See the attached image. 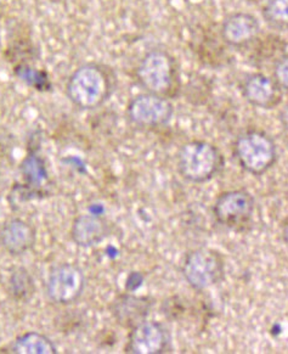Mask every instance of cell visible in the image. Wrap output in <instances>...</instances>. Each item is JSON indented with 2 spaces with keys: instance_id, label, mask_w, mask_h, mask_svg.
Returning <instances> with one entry per match:
<instances>
[{
  "instance_id": "cell-17",
  "label": "cell",
  "mask_w": 288,
  "mask_h": 354,
  "mask_svg": "<svg viewBox=\"0 0 288 354\" xmlns=\"http://www.w3.org/2000/svg\"><path fill=\"white\" fill-rule=\"evenodd\" d=\"M9 286H10V294L19 301L30 299L36 290L33 279L23 268L17 269L12 273L9 280Z\"/></svg>"
},
{
  "instance_id": "cell-6",
  "label": "cell",
  "mask_w": 288,
  "mask_h": 354,
  "mask_svg": "<svg viewBox=\"0 0 288 354\" xmlns=\"http://www.w3.org/2000/svg\"><path fill=\"white\" fill-rule=\"evenodd\" d=\"M256 208L252 195L244 190H229L218 196L213 205V214L219 224L233 230L243 229L251 222Z\"/></svg>"
},
{
  "instance_id": "cell-5",
  "label": "cell",
  "mask_w": 288,
  "mask_h": 354,
  "mask_svg": "<svg viewBox=\"0 0 288 354\" xmlns=\"http://www.w3.org/2000/svg\"><path fill=\"white\" fill-rule=\"evenodd\" d=\"M137 80L146 93L167 96L175 80L172 55L160 49L148 51L137 65Z\"/></svg>"
},
{
  "instance_id": "cell-12",
  "label": "cell",
  "mask_w": 288,
  "mask_h": 354,
  "mask_svg": "<svg viewBox=\"0 0 288 354\" xmlns=\"http://www.w3.org/2000/svg\"><path fill=\"white\" fill-rule=\"evenodd\" d=\"M273 80L263 73H253L243 83V96L252 106L271 109L280 102V91Z\"/></svg>"
},
{
  "instance_id": "cell-15",
  "label": "cell",
  "mask_w": 288,
  "mask_h": 354,
  "mask_svg": "<svg viewBox=\"0 0 288 354\" xmlns=\"http://www.w3.org/2000/svg\"><path fill=\"white\" fill-rule=\"evenodd\" d=\"M11 353L15 354H56L55 344L46 335L30 331L20 335L11 346Z\"/></svg>"
},
{
  "instance_id": "cell-11",
  "label": "cell",
  "mask_w": 288,
  "mask_h": 354,
  "mask_svg": "<svg viewBox=\"0 0 288 354\" xmlns=\"http://www.w3.org/2000/svg\"><path fill=\"white\" fill-rule=\"evenodd\" d=\"M36 229L21 218H12L1 227L0 243L11 256H21L35 248Z\"/></svg>"
},
{
  "instance_id": "cell-13",
  "label": "cell",
  "mask_w": 288,
  "mask_h": 354,
  "mask_svg": "<svg viewBox=\"0 0 288 354\" xmlns=\"http://www.w3.org/2000/svg\"><path fill=\"white\" fill-rule=\"evenodd\" d=\"M107 222L97 214H81L73 221L71 239L79 248H91L102 243L107 235Z\"/></svg>"
},
{
  "instance_id": "cell-19",
  "label": "cell",
  "mask_w": 288,
  "mask_h": 354,
  "mask_svg": "<svg viewBox=\"0 0 288 354\" xmlns=\"http://www.w3.org/2000/svg\"><path fill=\"white\" fill-rule=\"evenodd\" d=\"M273 81L278 88L288 91V54L281 57L275 65Z\"/></svg>"
},
{
  "instance_id": "cell-9",
  "label": "cell",
  "mask_w": 288,
  "mask_h": 354,
  "mask_svg": "<svg viewBox=\"0 0 288 354\" xmlns=\"http://www.w3.org/2000/svg\"><path fill=\"white\" fill-rule=\"evenodd\" d=\"M168 342L164 326L155 320L145 319L133 326L124 352L131 354L164 353Z\"/></svg>"
},
{
  "instance_id": "cell-3",
  "label": "cell",
  "mask_w": 288,
  "mask_h": 354,
  "mask_svg": "<svg viewBox=\"0 0 288 354\" xmlns=\"http://www.w3.org/2000/svg\"><path fill=\"white\" fill-rule=\"evenodd\" d=\"M233 155L238 165L252 176H263L278 161V147L270 136L251 129L233 142Z\"/></svg>"
},
{
  "instance_id": "cell-16",
  "label": "cell",
  "mask_w": 288,
  "mask_h": 354,
  "mask_svg": "<svg viewBox=\"0 0 288 354\" xmlns=\"http://www.w3.org/2000/svg\"><path fill=\"white\" fill-rule=\"evenodd\" d=\"M21 173L25 182L30 184V187H41V184L48 180L46 165L41 157L37 155L26 156L23 162L21 165Z\"/></svg>"
},
{
  "instance_id": "cell-4",
  "label": "cell",
  "mask_w": 288,
  "mask_h": 354,
  "mask_svg": "<svg viewBox=\"0 0 288 354\" xmlns=\"http://www.w3.org/2000/svg\"><path fill=\"white\" fill-rule=\"evenodd\" d=\"M225 263L222 254L212 248H198L187 253L182 275L193 290L203 291L222 281Z\"/></svg>"
},
{
  "instance_id": "cell-2",
  "label": "cell",
  "mask_w": 288,
  "mask_h": 354,
  "mask_svg": "<svg viewBox=\"0 0 288 354\" xmlns=\"http://www.w3.org/2000/svg\"><path fill=\"white\" fill-rule=\"evenodd\" d=\"M224 157L212 142L191 140L177 152V171L187 182L201 184L209 182L222 171Z\"/></svg>"
},
{
  "instance_id": "cell-18",
  "label": "cell",
  "mask_w": 288,
  "mask_h": 354,
  "mask_svg": "<svg viewBox=\"0 0 288 354\" xmlns=\"http://www.w3.org/2000/svg\"><path fill=\"white\" fill-rule=\"evenodd\" d=\"M263 15L269 25L288 30V0H267Z\"/></svg>"
},
{
  "instance_id": "cell-14",
  "label": "cell",
  "mask_w": 288,
  "mask_h": 354,
  "mask_svg": "<svg viewBox=\"0 0 288 354\" xmlns=\"http://www.w3.org/2000/svg\"><path fill=\"white\" fill-rule=\"evenodd\" d=\"M150 309V304L146 299L135 297V296H122L121 299L115 301L113 314L118 323L124 326H134L137 323L146 319Z\"/></svg>"
},
{
  "instance_id": "cell-21",
  "label": "cell",
  "mask_w": 288,
  "mask_h": 354,
  "mask_svg": "<svg viewBox=\"0 0 288 354\" xmlns=\"http://www.w3.org/2000/svg\"><path fill=\"white\" fill-rule=\"evenodd\" d=\"M283 121H285V124L288 127V107L283 112Z\"/></svg>"
},
{
  "instance_id": "cell-10",
  "label": "cell",
  "mask_w": 288,
  "mask_h": 354,
  "mask_svg": "<svg viewBox=\"0 0 288 354\" xmlns=\"http://www.w3.org/2000/svg\"><path fill=\"white\" fill-rule=\"evenodd\" d=\"M260 33V22L251 12L238 11L227 16L222 25V38L228 46L240 48L254 41Z\"/></svg>"
},
{
  "instance_id": "cell-7",
  "label": "cell",
  "mask_w": 288,
  "mask_h": 354,
  "mask_svg": "<svg viewBox=\"0 0 288 354\" xmlns=\"http://www.w3.org/2000/svg\"><path fill=\"white\" fill-rule=\"evenodd\" d=\"M126 115L134 126L157 128L172 121L174 106L167 96L145 93L131 100Z\"/></svg>"
},
{
  "instance_id": "cell-20",
  "label": "cell",
  "mask_w": 288,
  "mask_h": 354,
  "mask_svg": "<svg viewBox=\"0 0 288 354\" xmlns=\"http://www.w3.org/2000/svg\"><path fill=\"white\" fill-rule=\"evenodd\" d=\"M282 236L283 240L286 241V243H288V218L287 221H286V222H285V224H283Z\"/></svg>"
},
{
  "instance_id": "cell-8",
  "label": "cell",
  "mask_w": 288,
  "mask_h": 354,
  "mask_svg": "<svg viewBox=\"0 0 288 354\" xmlns=\"http://www.w3.org/2000/svg\"><path fill=\"white\" fill-rule=\"evenodd\" d=\"M86 288V275L78 266L65 263L51 270L46 292L54 304L66 306L79 299Z\"/></svg>"
},
{
  "instance_id": "cell-1",
  "label": "cell",
  "mask_w": 288,
  "mask_h": 354,
  "mask_svg": "<svg viewBox=\"0 0 288 354\" xmlns=\"http://www.w3.org/2000/svg\"><path fill=\"white\" fill-rule=\"evenodd\" d=\"M113 91V75L102 64L88 62L73 71L66 84V95L73 106L84 111L102 107Z\"/></svg>"
}]
</instances>
